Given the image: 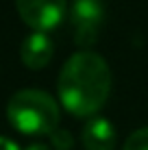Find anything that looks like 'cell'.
<instances>
[{
  "label": "cell",
  "mask_w": 148,
  "mask_h": 150,
  "mask_svg": "<svg viewBox=\"0 0 148 150\" xmlns=\"http://www.w3.org/2000/svg\"><path fill=\"white\" fill-rule=\"evenodd\" d=\"M63 109L74 117H91L103 109L111 91V70L100 54L81 50L63 63L57 81Z\"/></svg>",
  "instance_id": "6da1fadb"
},
{
  "label": "cell",
  "mask_w": 148,
  "mask_h": 150,
  "mask_svg": "<svg viewBox=\"0 0 148 150\" xmlns=\"http://www.w3.org/2000/svg\"><path fill=\"white\" fill-rule=\"evenodd\" d=\"M7 117L24 135H52L59 128V105L42 89H20L7 105Z\"/></svg>",
  "instance_id": "7a4b0ae2"
},
{
  "label": "cell",
  "mask_w": 148,
  "mask_h": 150,
  "mask_svg": "<svg viewBox=\"0 0 148 150\" xmlns=\"http://www.w3.org/2000/svg\"><path fill=\"white\" fill-rule=\"evenodd\" d=\"M70 22L74 28V41L81 48L96 44L105 22L103 0H74L70 7Z\"/></svg>",
  "instance_id": "3957f363"
},
{
  "label": "cell",
  "mask_w": 148,
  "mask_h": 150,
  "mask_svg": "<svg viewBox=\"0 0 148 150\" xmlns=\"http://www.w3.org/2000/svg\"><path fill=\"white\" fill-rule=\"evenodd\" d=\"M15 9L22 22L35 33H48L63 22L68 13V2L65 0H15Z\"/></svg>",
  "instance_id": "277c9868"
},
{
  "label": "cell",
  "mask_w": 148,
  "mask_h": 150,
  "mask_svg": "<svg viewBox=\"0 0 148 150\" xmlns=\"http://www.w3.org/2000/svg\"><path fill=\"white\" fill-rule=\"evenodd\" d=\"M55 54V46L50 37L46 33H30L26 39L22 41V48H20V57H22V63L28 70H42L50 63Z\"/></svg>",
  "instance_id": "5b68a950"
},
{
  "label": "cell",
  "mask_w": 148,
  "mask_h": 150,
  "mask_svg": "<svg viewBox=\"0 0 148 150\" xmlns=\"http://www.w3.org/2000/svg\"><path fill=\"white\" fill-rule=\"evenodd\" d=\"M81 142L85 150H113L115 148V128L107 117H91L83 126Z\"/></svg>",
  "instance_id": "8992f818"
},
{
  "label": "cell",
  "mask_w": 148,
  "mask_h": 150,
  "mask_svg": "<svg viewBox=\"0 0 148 150\" xmlns=\"http://www.w3.org/2000/svg\"><path fill=\"white\" fill-rule=\"evenodd\" d=\"M122 150H148V126H142L131 133Z\"/></svg>",
  "instance_id": "52a82bcc"
},
{
  "label": "cell",
  "mask_w": 148,
  "mask_h": 150,
  "mask_svg": "<svg viewBox=\"0 0 148 150\" xmlns=\"http://www.w3.org/2000/svg\"><path fill=\"white\" fill-rule=\"evenodd\" d=\"M50 142H52V146L57 150H72V144L74 139L70 135L68 131H63V128H57V131L50 135Z\"/></svg>",
  "instance_id": "ba28073f"
},
{
  "label": "cell",
  "mask_w": 148,
  "mask_h": 150,
  "mask_svg": "<svg viewBox=\"0 0 148 150\" xmlns=\"http://www.w3.org/2000/svg\"><path fill=\"white\" fill-rule=\"evenodd\" d=\"M0 150H20V146L15 142H11L9 137H2L0 135Z\"/></svg>",
  "instance_id": "9c48e42d"
},
{
  "label": "cell",
  "mask_w": 148,
  "mask_h": 150,
  "mask_svg": "<svg viewBox=\"0 0 148 150\" xmlns=\"http://www.w3.org/2000/svg\"><path fill=\"white\" fill-rule=\"evenodd\" d=\"M26 150H48V148H46L44 144H33V146H28Z\"/></svg>",
  "instance_id": "30bf717a"
}]
</instances>
